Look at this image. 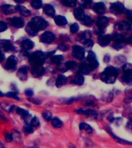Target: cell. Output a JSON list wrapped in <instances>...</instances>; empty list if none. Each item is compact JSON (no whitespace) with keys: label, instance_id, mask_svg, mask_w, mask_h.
<instances>
[{"label":"cell","instance_id":"9f6ffc18","mask_svg":"<svg viewBox=\"0 0 132 148\" xmlns=\"http://www.w3.org/2000/svg\"></svg>","mask_w":132,"mask_h":148},{"label":"cell","instance_id":"4fadbf2b","mask_svg":"<svg viewBox=\"0 0 132 148\" xmlns=\"http://www.w3.org/2000/svg\"><path fill=\"white\" fill-rule=\"evenodd\" d=\"M21 46L25 50H30L34 47V43L29 39H24L21 42Z\"/></svg>","mask_w":132,"mask_h":148},{"label":"cell","instance_id":"52a82bcc","mask_svg":"<svg viewBox=\"0 0 132 148\" xmlns=\"http://www.w3.org/2000/svg\"><path fill=\"white\" fill-rule=\"evenodd\" d=\"M17 64V58L14 56H11L10 57H9L6 63V68L8 70H14L15 69Z\"/></svg>","mask_w":132,"mask_h":148},{"label":"cell","instance_id":"4dcf8cb0","mask_svg":"<svg viewBox=\"0 0 132 148\" xmlns=\"http://www.w3.org/2000/svg\"><path fill=\"white\" fill-rule=\"evenodd\" d=\"M63 56L61 55H57V56H54L53 57L51 58V62L54 64L60 65L63 60Z\"/></svg>","mask_w":132,"mask_h":148},{"label":"cell","instance_id":"8d00e7d4","mask_svg":"<svg viewBox=\"0 0 132 148\" xmlns=\"http://www.w3.org/2000/svg\"><path fill=\"white\" fill-rule=\"evenodd\" d=\"M70 29V32H72V33H73V34L76 33V32H78L79 30V26L78 24H77V23H74V24L71 25Z\"/></svg>","mask_w":132,"mask_h":148},{"label":"cell","instance_id":"484cf974","mask_svg":"<svg viewBox=\"0 0 132 148\" xmlns=\"http://www.w3.org/2000/svg\"><path fill=\"white\" fill-rule=\"evenodd\" d=\"M80 129L81 130H85L89 134L92 133L93 132L92 128L86 123H81L80 125Z\"/></svg>","mask_w":132,"mask_h":148},{"label":"cell","instance_id":"816d5d0a","mask_svg":"<svg viewBox=\"0 0 132 148\" xmlns=\"http://www.w3.org/2000/svg\"><path fill=\"white\" fill-rule=\"evenodd\" d=\"M25 94L27 95V96H32L34 95V91L31 90H27L25 91Z\"/></svg>","mask_w":132,"mask_h":148},{"label":"cell","instance_id":"e0dca14e","mask_svg":"<svg viewBox=\"0 0 132 148\" xmlns=\"http://www.w3.org/2000/svg\"><path fill=\"white\" fill-rule=\"evenodd\" d=\"M3 11L5 14H13L16 12V7L13 6L11 4H4L2 6Z\"/></svg>","mask_w":132,"mask_h":148},{"label":"cell","instance_id":"e575fe53","mask_svg":"<svg viewBox=\"0 0 132 148\" xmlns=\"http://www.w3.org/2000/svg\"><path fill=\"white\" fill-rule=\"evenodd\" d=\"M16 112L23 117L26 116V115H27L28 114H29V112H28V111L24 109H22V108H17L16 109Z\"/></svg>","mask_w":132,"mask_h":148},{"label":"cell","instance_id":"7c38bea8","mask_svg":"<svg viewBox=\"0 0 132 148\" xmlns=\"http://www.w3.org/2000/svg\"><path fill=\"white\" fill-rule=\"evenodd\" d=\"M0 48L4 49L5 51H9L14 49V47L11 45L9 40H3L0 42Z\"/></svg>","mask_w":132,"mask_h":148},{"label":"cell","instance_id":"7bdbcfd3","mask_svg":"<svg viewBox=\"0 0 132 148\" xmlns=\"http://www.w3.org/2000/svg\"><path fill=\"white\" fill-rule=\"evenodd\" d=\"M43 117L45 120H47V121H50V120L52 119L51 114L48 112L43 113Z\"/></svg>","mask_w":132,"mask_h":148},{"label":"cell","instance_id":"ac0fdd59","mask_svg":"<svg viewBox=\"0 0 132 148\" xmlns=\"http://www.w3.org/2000/svg\"><path fill=\"white\" fill-rule=\"evenodd\" d=\"M44 12L47 15L50 17H54L55 15V9L51 4H47L43 8Z\"/></svg>","mask_w":132,"mask_h":148},{"label":"cell","instance_id":"6da1fadb","mask_svg":"<svg viewBox=\"0 0 132 148\" xmlns=\"http://www.w3.org/2000/svg\"><path fill=\"white\" fill-rule=\"evenodd\" d=\"M48 23L42 17L33 18L25 27V30L29 34L35 36L40 30H44L47 27Z\"/></svg>","mask_w":132,"mask_h":148},{"label":"cell","instance_id":"44dd1931","mask_svg":"<svg viewBox=\"0 0 132 148\" xmlns=\"http://www.w3.org/2000/svg\"><path fill=\"white\" fill-rule=\"evenodd\" d=\"M117 28L120 30L129 31L131 29V24L128 22L123 21L117 24Z\"/></svg>","mask_w":132,"mask_h":148},{"label":"cell","instance_id":"d6a6232c","mask_svg":"<svg viewBox=\"0 0 132 148\" xmlns=\"http://www.w3.org/2000/svg\"><path fill=\"white\" fill-rule=\"evenodd\" d=\"M77 0H62V3L66 6L74 7L76 5Z\"/></svg>","mask_w":132,"mask_h":148},{"label":"cell","instance_id":"8992f818","mask_svg":"<svg viewBox=\"0 0 132 148\" xmlns=\"http://www.w3.org/2000/svg\"><path fill=\"white\" fill-rule=\"evenodd\" d=\"M55 39V36L50 32H46L41 36V41L44 43H50Z\"/></svg>","mask_w":132,"mask_h":148},{"label":"cell","instance_id":"ba28073f","mask_svg":"<svg viewBox=\"0 0 132 148\" xmlns=\"http://www.w3.org/2000/svg\"><path fill=\"white\" fill-rule=\"evenodd\" d=\"M109 24V18L105 16L99 17L96 21V25L100 29L104 30Z\"/></svg>","mask_w":132,"mask_h":148},{"label":"cell","instance_id":"b9f144b4","mask_svg":"<svg viewBox=\"0 0 132 148\" xmlns=\"http://www.w3.org/2000/svg\"><path fill=\"white\" fill-rule=\"evenodd\" d=\"M6 96L8 97H10V98H12L14 99H16L17 100H19V98L17 96V94L16 92H8L5 95Z\"/></svg>","mask_w":132,"mask_h":148},{"label":"cell","instance_id":"11a10c76","mask_svg":"<svg viewBox=\"0 0 132 148\" xmlns=\"http://www.w3.org/2000/svg\"><path fill=\"white\" fill-rule=\"evenodd\" d=\"M4 96V95H3V92H1V91H0V96Z\"/></svg>","mask_w":132,"mask_h":148},{"label":"cell","instance_id":"4316f807","mask_svg":"<svg viewBox=\"0 0 132 148\" xmlns=\"http://www.w3.org/2000/svg\"><path fill=\"white\" fill-rule=\"evenodd\" d=\"M77 113L79 114H83L88 115H96L97 113L93 110H85L83 109H80L77 110Z\"/></svg>","mask_w":132,"mask_h":148},{"label":"cell","instance_id":"9a60e30c","mask_svg":"<svg viewBox=\"0 0 132 148\" xmlns=\"http://www.w3.org/2000/svg\"><path fill=\"white\" fill-rule=\"evenodd\" d=\"M54 20L56 24L59 26H63L67 24V18L64 16H62L59 15V16H54Z\"/></svg>","mask_w":132,"mask_h":148},{"label":"cell","instance_id":"ee69618b","mask_svg":"<svg viewBox=\"0 0 132 148\" xmlns=\"http://www.w3.org/2000/svg\"><path fill=\"white\" fill-rule=\"evenodd\" d=\"M94 59H96V55H95V53L93 51H89L87 56V61H90Z\"/></svg>","mask_w":132,"mask_h":148},{"label":"cell","instance_id":"9c48e42d","mask_svg":"<svg viewBox=\"0 0 132 148\" xmlns=\"http://www.w3.org/2000/svg\"><path fill=\"white\" fill-rule=\"evenodd\" d=\"M111 39V36L109 35H101L98 38V43L101 46L104 47L110 43Z\"/></svg>","mask_w":132,"mask_h":148},{"label":"cell","instance_id":"ffe728a7","mask_svg":"<svg viewBox=\"0 0 132 148\" xmlns=\"http://www.w3.org/2000/svg\"><path fill=\"white\" fill-rule=\"evenodd\" d=\"M84 77L81 73H77L74 79L71 82V83L77 85H82L84 83Z\"/></svg>","mask_w":132,"mask_h":148},{"label":"cell","instance_id":"7402d4cb","mask_svg":"<svg viewBox=\"0 0 132 148\" xmlns=\"http://www.w3.org/2000/svg\"><path fill=\"white\" fill-rule=\"evenodd\" d=\"M67 82V78L63 75H59L56 82V85L57 88H60L61 86H62L63 85H66Z\"/></svg>","mask_w":132,"mask_h":148},{"label":"cell","instance_id":"7a4b0ae2","mask_svg":"<svg viewBox=\"0 0 132 148\" xmlns=\"http://www.w3.org/2000/svg\"><path fill=\"white\" fill-rule=\"evenodd\" d=\"M119 70L113 67H109L101 73V80L106 83H113L119 75Z\"/></svg>","mask_w":132,"mask_h":148},{"label":"cell","instance_id":"83f0119b","mask_svg":"<svg viewBox=\"0 0 132 148\" xmlns=\"http://www.w3.org/2000/svg\"><path fill=\"white\" fill-rule=\"evenodd\" d=\"M51 123L52 125L55 128H60L62 125V122L61 120L57 117L51 119Z\"/></svg>","mask_w":132,"mask_h":148},{"label":"cell","instance_id":"7dc6e473","mask_svg":"<svg viewBox=\"0 0 132 148\" xmlns=\"http://www.w3.org/2000/svg\"><path fill=\"white\" fill-rule=\"evenodd\" d=\"M83 4L85 8H88L92 3V0H82Z\"/></svg>","mask_w":132,"mask_h":148},{"label":"cell","instance_id":"d6986e66","mask_svg":"<svg viewBox=\"0 0 132 148\" xmlns=\"http://www.w3.org/2000/svg\"><path fill=\"white\" fill-rule=\"evenodd\" d=\"M74 14L77 19L81 20V21L82 20L83 17L85 16L83 9L81 8H76L74 11Z\"/></svg>","mask_w":132,"mask_h":148},{"label":"cell","instance_id":"f6af8a7d","mask_svg":"<svg viewBox=\"0 0 132 148\" xmlns=\"http://www.w3.org/2000/svg\"><path fill=\"white\" fill-rule=\"evenodd\" d=\"M24 132L27 134H30L34 132V130L31 127L30 125H27V126L24 128Z\"/></svg>","mask_w":132,"mask_h":148},{"label":"cell","instance_id":"bcb514c9","mask_svg":"<svg viewBox=\"0 0 132 148\" xmlns=\"http://www.w3.org/2000/svg\"><path fill=\"white\" fill-rule=\"evenodd\" d=\"M110 133L111 134V135H112V136L116 140H117V141H119V142H120V143H130V142H128V141H125V140H122L121 138H119V137H117V136H116V135H114V134L112 133V132H110Z\"/></svg>","mask_w":132,"mask_h":148},{"label":"cell","instance_id":"277c9868","mask_svg":"<svg viewBox=\"0 0 132 148\" xmlns=\"http://www.w3.org/2000/svg\"><path fill=\"white\" fill-rule=\"evenodd\" d=\"M72 55L77 59H83L85 58V49L81 46L75 45L73 47Z\"/></svg>","mask_w":132,"mask_h":148},{"label":"cell","instance_id":"d590c367","mask_svg":"<svg viewBox=\"0 0 132 148\" xmlns=\"http://www.w3.org/2000/svg\"><path fill=\"white\" fill-rule=\"evenodd\" d=\"M30 125L33 126L34 127H37L40 125V120L38 117H35L31 119V122H30Z\"/></svg>","mask_w":132,"mask_h":148},{"label":"cell","instance_id":"5b68a950","mask_svg":"<svg viewBox=\"0 0 132 148\" xmlns=\"http://www.w3.org/2000/svg\"><path fill=\"white\" fill-rule=\"evenodd\" d=\"M110 10L115 14H120L124 12L125 10V7L123 5V4L119 2H116L111 4L110 7Z\"/></svg>","mask_w":132,"mask_h":148},{"label":"cell","instance_id":"f35d334b","mask_svg":"<svg viewBox=\"0 0 132 148\" xmlns=\"http://www.w3.org/2000/svg\"><path fill=\"white\" fill-rule=\"evenodd\" d=\"M77 65V63L74 61H68L66 63V67L67 69H74Z\"/></svg>","mask_w":132,"mask_h":148},{"label":"cell","instance_id":"d4e9b609","mask_svg":"<svg viewBox=\"0 0 132 148\" xmlns=\"http://www.w3.org/2000/svg\"><path fill=\"white\" fill-rule=\"evenodd\" d=\"M98 66H99V63L96 59H94L92 60V61H88V63L87 64L88 69L90 71L94 70V69L97 68Z\"/></svg>","mask_w":132,"mask_h":148},{"label":"cell","instance_id":"c3c4849f","mask_svg":"<svg viewBox=\"0 0 132 148\" xmlns=\"http://www.w3.org/2000/svg\"><path fill=\"white\" fill-rule=\"evenodd\" d=\"M125 14H127V17H128L130 21H131V22H132V11L126 10Z\"/></svg>","mask_w":132,"mask_h":148},{"label":"cell","instance_id":"cb8c5ba5","mask_svg":"<svg viewBox=\"0 0 132 148\" xmlns=\"http://www.w3.org/2000/svg\"><path fill=\"white\" fill-rule=\"evenodd\" d=\"M16 7V9L19 11V12L21 14L22 16L28 17L30 15V11L28 9H27L25 7L22 6L21 5H17Z\"/></svg>","mask_w":132,"mask_h":148},{"label":"cell","instance_id":"f546056e","mask_svg":"<svg viewBox=\"0 0 132 148\" xmlns=\"http://www.w3.org/2000/svg\"><path fill=\"white\" fill-rule=\"evenodd\" d=\"M81 21H82L83 24L86 26H90L92 24V23L93 22V18L92 17L88 16H86V15Z\"/></svg>","mask_w":132,"mask_h":148},{"label":"cell","instance_id":"3957f363","mask_svg":"<svg viewBox=\"0 0 132 148\" xmlns=\"http://www.w3.org/2000/svg\"><path fill=\"white\" fill-rule=\"evenodd\" d=\"M48 56L47 53L42 51H36L30 56L29 61L31 64L35 66H42Z\"/></svg>","mask_w":132,"mask_h":148},{"label":"cell","instance_id":"8fae6325","mask_svg":"<svg viewBox=\"0 0 132 148\" xmlns=\"http://www.w3.org/2000/svg\"><path fill=\"white\" fill-rule=\"evenodd\" d=\"M45 72V69L42 66H35L32 67L31 73L35 77H40L43 75Z\"/></svg>","mask_w":132,"mask_h":148},{"label":"cell","instance_id":"60d3db41","mask_svg":"<svg viewBox=\"0 0 132 148\" xmlns=\"http://www.w3.org/2000/svg\"><path fill=\"white\" fill-rule=\"evenodd\" d=\"M84 45L87 48H91L93 46V41L91 39H86L84 41Z\"/></svg>","mask_w":132,"mask_h":148},{"label":"cell","instance_id":"603a6c76","mask_svg":"<svg viewBox=\"0 0 132 148\" xmlns=\"http://www.w3.org/2000/svg\"><path fill=\"white\" fill-rule=\"evenodd\" d=\"M111 38L117 44H121L125 41L124 36L120 34H114L112 36Z\"/></svg>","mask_w":132,"mask_h":148},{"label":"cell","instance_id":"5bb4252c","mask_svg":"<svg viewBox=\"0 0 132 148\" xmlns=\"http://www.w3.org/2000/svg\"><path fill=\"white\" fill-rule=\"evenodd\" d=\"M12 25L17 28H22L24 26V21L21 17H14L11 19Z\"/></svg>","mask_w":132,"mask_h":148},{"label":"cell","instance_id":"f1b7e54d","mask_svg":"<svg viewBox=\"0 0 132 148\" xmlns=\"http://www.w3.org/2000/svg\"><path fill=\"white\" fill-rule=\"evenodd\" d=\"M123 71L125 74H132V64L127 63L123 66Z\"/></svg>","mask_w":132,"mask_h":148},{"label":"cell","instance_id":"74e56055","mask_svg":"<svg viewBox=\"0 0 132 148\" xmlns=\"http://www.w3.org/2000/svg\"><path fill=\"white\" fill-rule=\"evenodd\" d=\"M4 138L6 142H11L13 140L14 137L11 133H4Z\"/></svg>","mask_w":132,"mask_h":148},{"label":"cell","instance_id":"836d02e7","mask_svg":"<svg viewBox=\"0 0 132 148\" xmlns=\"http://www.w3.org/2000/svg\"><path fill=\"white\" fill-rule=\"evenodd\" d=\"M122 81L126 83H132V75L131 74H125L122 78Z\"/></svg>","mask_w":132,"mask_h":148},{"label":"cell","instance_id":"f5cc1de1","mask_svg":"<svg viewBox=\"0 0 132 148\" xmlns=\"http://www.w3.org/2000/svg\"><path fill=\"white\" fill-rule=\"evenodd\" d=\"M4 55L1 51L0 50V62H3L4 61Z\"/></svg>","mask_w":132,"mask_h":148},{"label":"cell","instance_id":"1f68e13d","mask_svg":"<svg viewBox=\"0 0 132 148\" xmlns=\"http://www.w3.org/2000/svg\"><path fill=\"white\" fill-rule=\"evenodd\" d=\"M31 6L34 9H40L42 7V0H34L31 3Z\"/></svg>","mask_w":132,"mask_h":148},{"label":"cell","instance_id":"30bf717a","mask_svg":"<svg viewBox=\"0 0 132 148\" xmlns=\"http://www.w3.org/2000/svg\"><path fill=\"white\" fill-rule=\"evenodd\" d=\"M93 9L94 11L99 14H103L106 11V6L103 3L99 2L96 4H94V5L93 7Z\"/></svg>","mask_w":132,"mask_h":148},{"label":"cell","instance_id":"ab89813d","mask_svg":"<svg viewBox=\"0 0 132 148\" xmlns=\"http://www.w3.org/2000/svg\"><path fill=\"white\" fill-rule=\"evenodd\" d=\"M8 29V25L6 23L3 21H0V33L6 31Z\"/></svg>","mask_w":132,"mask_h":148},{"label":"cell","instance_id":"db71d44e","mask_svg":"<svg viewBox=\"0 0 132 148\" xmlns=\"http://www.w3.org/2000/svg\"><path fill=\"white\" fill-rule=\"evenodd\" d=\"M4 147V145L2 144L1 142H0V148H1V147Z\"/></svg>","mask_w":132,"mask_h":148},{"label":"cell","instance_id":"681fc988","mask_svg":"<svg viewBox=\"0 0 132 148\" xmlns=\"http://www.w3.org/2000/svg\"><path fill=\"white\" fill-rule=\"evenodd\" d=\"M58 48L60 50L62 51H67L68 49L67 46L66 45H64V44H61L59 45Z\"/></svg>","mask_w":132,"mask_h":148},{"label":"cell","instance_id":"2e32d148","mask_svg":"<svg viewBox=\"0 0 132 148\" xmlns=\"http://www.w3.org/2000/svg\"><path fill=\"white\" fill-rule=\"evenodd\" d=\"M28 69L26 67H21L17 72V76L21 80H25L27 78Z\"/></svg>","mask_w":132,"mask_h":148},{"label":"cell","instance_id":"f907efd6","mask_svg":"<svg viewBox=\"0 0 132 148\" xmlns=\"http://www.w3.org/2000/svg\"><path fill=\"white\" fill-rule=\"evenodd\" d=\"M7 122V119L6 117H4V115L0 112V123H5Z\"/></svg>","mask_w":132,"mask_h":148}]
</instances>
